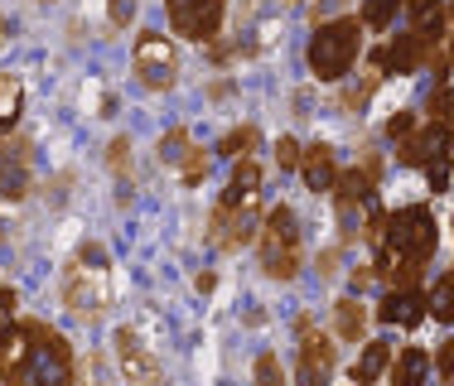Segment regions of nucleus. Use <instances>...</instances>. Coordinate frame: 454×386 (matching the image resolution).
<instances>
[{
  "label": "nucleus",
  "instance_id": "28",
  "mask_svg": "<svg viewBox=\"0 0 454 386\" xmlns=\"http://www.w3.org/2000/svg\"><path fill=\"white\" fill-rule=\"evenodd\" d=\"M430 116L445 121V126H454V88H440L435 96H430Z\"/></svg>",
  "mask_w": 454,
  "mask_h": 386
},
{
  "label": "nucleus",
  "instance_id": "17",
  "mask_svg": "<svg viewBox=\"0 0 454 386\" xmlns=\"http://www.w3.org/2000/svg\"><path fill=\"white\" fill-rule=\"evenodd\" d=\"M333 334L343 343H358L367 334V309L358 299H339V305H333Z\"/></svg>",
  "mask_w": 454,
  "mask_h": 386
},
{
  "label": "nucleus",
  "instance_id": "13",
  "mask_svg": "<svg viewBox=\"0 0 454 386\" xmlns=\"http://www.w3.org/2000/svg\"><path fill=\"white\" fill-rule=\"evenodd\" d=\"M426 309H430V299L426 295H416V290H392V295L382 299V324H402V328H416L420 319H426Z\"/></svg>",
  "mask_w": 454,
  "mask_h": 386
},
{
  "label": "nucleus",
  "instance_id": "25",
  "mask_svg": "<svg viewBox=\"0 0 454 386\" xmlns=\"http://www.w3.org/2000/svg\"><path fill=\"white\" fill-rule=\"evenodd\" d=\"M339 198H343V208H348V203H358V198H367V174L363 169H348V174H339Z\"/></svg>",
  "mask_w": 454,
  "mask_h": 386
},
{
  "label": "nucleus",
  "instance_id": "22",
  "mask_svg": "<svg viewBox=\"0 0 454 386\" xmlns=\"http://www.w3.org/2000/svg\"><path fill=\"white\" fill-rule=\"evenodd\" d=\"M430 314H435L440 324H454V275L430 290Z\"/></svg>",
  "mask_w": 454,
  "mask_h": 386
},
{
  "label": "nucleus",
  "instance_id": "27",
  "mask_svg": "<svg viewBox=\"0 0 454 386\" xmlns=\"http://www.w3.org/2000/svg\"><path fill=\"white\" fill-rule=\"evenodd\" d=\"M203 174H208V155H203V150H189V159L179 165V179L184 184H199Z\"/></svg>",
  "mask_w": 454,
  "mask_h": 386
},
{
  "label": "nucleus",
  "instance_id": "6",
  "mask_svg": "<svg viewBox=\"0 0 454 386\" xmlns=\"http://www.w3.org/2000/svg\"><path fill=\"white\" fill-rule=\"evenodd\" d=\"M136 78L145 82L150 92H169L179 78V53L169 39L160 35H140L136 39Z\"/></svg>",
  "mask_w": 454,
  "mask_h": 386
},
{
  "label": "nucleus",
  "instance_id": "26",
  "mask_svg": "<svg viewBox=\"0 0 454 386\" xmlns=\"http://www.w3.org/2000/svg\"><path fill=\"white\" fill-rule=\"evenodd\" d=\"M252 145H256V131H252V126H242V131H232V135L223 141V155L247 159V155H252Z\"/></svg>",
  "mask_w": 454,
  "mask_h": 386
},
{
  "label": "nucleus",
  "instance_id": "29",
  "mask_svg": "<svg viewBox=\"0 0 454 386\" xmlns=\"http://www.w3.org/2000/svg\"><path fill=\"white\" fill-rule=\"evenodd\" d=\"M402 5V0H367V25H377L382 29L387 19H392V10Z\"/></svg>",
  "mask_w": 454,
  "mask_h": 386
},
{
  "label": "nucleus",
  "instance_id": "9",
  "mask_svg": "<svg viewBox=\"0 0 454 386\" xmlns=\"http://www.w3.org/2000/svg\"><path fill=\"white\" fill-rule=\"evenodd\" d=\"M112 348H116V367H121V377L131 386H155L160 382V362L140 348V338L131 334V328H116Z\"/></svg>",
  "mask_w": 454,
  "mask_h": 386
},
{
  "label": "nucleus",
  "instance_id": "8",
  "mask_svg": "<svg viewBox=\"0 0 454 386\" xmlns=\"http://www.w3.org/2000/svg\"><path fill=\"white\" fill-rule=\"evenodd\" d=\"M0 386H35V367H29V324L0 328Z\"/></svg>",
  "mask_w": 454,
  "mask_h": 386
},
{
  "label": "nucleus",
  "instance_id": "19",
  "mask_svg": "<svg viewBox=\"0 0 454 386\" xmlns=\"http://www.w3.org/2000/svg\"><path fill=\"white\" fill-rule=\"evenodd\" d=\"M406 10H411V25H416V35L440 39V29H445V5H440V0H406Z\"/></svg>",
  "mask_w": 454,
  "mask_h": 386
},
{
  "label": "nucleus",
  "instance_id": "1",
  "mask_svg": "<svg viewBox=\"0 0 454 386\" xmlns=\"http://www.w3.org/2000/svg\"><path fill=\"white\" fill-rule=\"evenodd\" d=\"M358 53H363V25L358 19H329V25H319L315 39H309V68H315V78L333 82L353 68Z\"/></svg>",
  "mask_w": 454,
  "mask_h": 386
},
{
  "label": "nucleus",
  "instance_id": "10",
  "mask_svg": "<svg viewBox=\"0 0 454 386\" xmlns=\"http://www.w3.org/2000/svg\"><path fill=\"white\" fill-rule=\"evenodd\" d=\"M252 237H256V208L252 203H242V208L218 203V212H213V246L237 251V246H247Z\"/></svg>",
  "mask_w": 454,
  "mask_h": 386
},
{
  "label": "nucleus",
  "instance_id": "12",
  "mask_svg": "<svg viewBox=\"0 0 454 386\" xmlns=\"http://www.w3.org/2000/svg\"><path fill=\"white\" fill-rule=\"evenodd\" d=\"M0 193L5 198H25L29 193V141H15L0 155Z\"/></svg>",
  "mask_w": 454,
  "mask_h": 386
},
{
  "label": "nucleus",
  "instance_id": "18",
  "mask_svg": "<svg viewBox=\"0 0 454 386\" xmlns=\"http://www.w3.org/2000/svg\"><path fill=\"white\" fill-rule=\"evenodd\" d=\"M387 367H392V343H367L363 358H358V367H353V382H358V386H372Z\"/></svg>",
  "mask_w": 454,
  "mask_h": 386
},
{
  "label": "nucleus",
  "instance_id": "7",
  "mask_svg": "<svg viewBox=\"0 0 454 386\" xmlns=\"http://www.w3.org/2000/svg\"><path fill=\"white\" fill-rule=\"evenodd\" d=\"M227 0H169V25L184 39H213L223 25Z\"/></svg>",
  "mask_w": 454,
  "mask_h": 386
},
{
  "label": "nucleus",
  "instance_id": "2",
  "mask_svg": "<svg viewBox=\"0 0 454 386\" xmlns=\"http://www.w3.org/2000/svg\"><path fill=\"white\" fill-rule=\"evenodd\" d=\"M63 299H68V309L78 319H97L106 309L112 281H106V256L97 251V246H88V251L68 266V275H63Z\"/></svg>",
  "mask_w": 454,
  "mask_h": 386
},
{
  "label": "nucleus",
  "instance_id": "21",
  "mask_svg": "<svg viewBox=\"0 0 454 386\" xmlns=\"http://www.w3.org/2000/svg\"><path fill=\"white\" fill-rule=\"evenodd\" d=\"M20 106H25V88H20V78L0 73V131H10V126H15Z\"/></svg>",
  "mask_w": 454,
  "mask_h": 386
},
{
  "label": "nucleus",
  "instance_id": "30",
  "mask_svg": "<svg viewBox=\"0 0 454 386\" xmlns=\"http://www.w3.org/2000/svg\"><path fill=\"white\" fill-rule=\"evenodd\" d=\"M276 165L280 169H295L300 165V145L290 141V135H280V141H276Z\"/></svg>",
  "mask_w": 454,
  "mask_h": 386
},
{
  "label": "nucleus",
  "instance_id": "4",
  "mask_svg": "<svg viewBox=\"0 0 454 386\" xmlns=\"http://www.w3.org/2000/svg\"><path fill=\"white\" fill-rule=\"evenodd\" d=\"M300 222L290 208H276L266 212L262 222V271L271 275V281H295L300 275Z\"/></svg>",
  "mask_w": 454,
  "mask_h": 386
},
{
  "label": "nucleus",
  "instance_id": "24",
  "mask_svg": "<svg viewBox=\"0 0 454 386\" xmlns=\"http://www.w3.org/2000/svg\"><path fill=\"white\" fill-rule=\"evenodd\" d=\"M189 131H169L165 141H160V159H165V165H184V159H189Z\"/></svg>",
  "mask_w": 454,
  "mask_h": 386
},
{
  "label": "nucleus",
  "instance_id": "3",
  "mask_svg": "<svg viewBox=\"0 0 454 386\" xmlns=\"http://www.w3.org/2000/svg\"><path fill=\"white\" fill-rule=\"evenodd\" d=\"M29 367H35V386H73L78 382V362H73L68 338L44 319H29Z\"/></svg>",
  "mask_w": 454,
  "mask_h": 386
},
{
  "label": "nucleus",
  "instance_id": "23",
  "mask_svg": "<svg viewBox=\"0 0 454 386\" xmlns=\"http://www.w3.org/2000/svg\"><path fill=\"white\" fill-rule=\"evenodd\" d=\"M252 382H256V386H286V367L276 362V352H262V358H256Z\"/></svg>",
  "mask_w": 454,
  "mask_h": 386
},
{
  "label": "nucleus",
  "instance_id": "11",
  "mask_svg": "<svg viewBox=\"0 0 454 386\" xmlns=\"http://www.w3.org/2000/svg\"><path fill=\"white\" fill-rule=\"evenodd\" d=\"M300 386H329L333 377V348L329 338L309 334V319H300Z\"/></svg>",
  "mask_w": 454,
  "mask_h": 386
},
{
  "label": "nucleus",
  "instance_id": "16",
  "mask_svg": "<svg viewBox=\"0 0 454 386\" xmlns=\"http://www.w3.org/2000/svg\"><path fill=\"white\" fill-rule=\"evenodd\" d=\"M256 189H262V169H256L252 159H237L232 179H227L223 203H227V208H242V203H256Z\"/></svg>",
  "mask_w": 454,
  "mask_h": 386
},
{
  "label": "nucleus",
  "instance_id": "15",
  "mask_svg": "<svg viewBox=\"0 0 454 386\" xmlns=\"http://www.w3.org/2000/svg\"><path fill=\"white\" fill-rule=\"evenodd\" d=\"M300 169H305V184L315 193H329L333 184H339V169H333V150L329 145H315L305 150V159H300Z\"/></svg>",
  "mask_w": 454,
  "mask_h": 386
},
{
  "label": "nucleus",
  "instance_id": "31",
  "mask_svg": "<svg viewBox=\"0 0 454 386\" xmlns=\"http://www.w3.org/2000/svg\"><path fill=\"white\" fill-rule=\"evenodd\" d=\"M15 324V290H0V328Z\"/></svg>",
  "mask_w": 454,
  "mask_h": 386
},
{
  "label": "nucleus",
  "instance_id": "5",
  "mask_svg": "<svg viewBox=\"0 0 454 386\" xmlns=\"http://www.w3.org/2000/svg\"><path fill=\"white\" fill-rule=\"evenodd\" d=\"M440 232H435V218H430V208H402L387 218V237L382 246H392V251H402L406 261H426L430 251H435Z\"/></svg>",
  "mask_w": 454,
  "mask_h": 386
},
{
  "label": "nucleus",
  "instance_id": "37",
  "mask_svg": "<svg viewBox=\"0 0 454 386\" xmlns=\"http://www.w3.org/2000/svg\"><path fill=\"white\" fill-rule=\"evenodd\" d=\"M290 5H295V0H290Z\"/></svg>",
  "mask_w": 454,
  "mask_h": 386
},
{
  "label": "nucleus",
  "instance_id": "36",
  "mask_svg": "<svg viewBox=\"0 0 454 386\" xmlns=\"http://www.w3.org/2000/svg\"><path fill=\"white\" fill-rule=\"evenodd\" d=\"M333 5H343V0H315V10H333Z\"/></svg>",
  "mask_w": 454,
  "mask_h": 386
},
{
  "label": "nucleus",
  "instance_id": "20",
  "mask_svg": "<svg viewBox=\"0 0 454 386\" xmlns=\"http://www.w3.org/2000/svg\"><path fill=\"white\" fill-rule=\"evenodd\" d=\"M426 372H430L426 348H402V358H396V367H392V386H420Z\"/></svg>",
  "mask_w": 454,
  "mask_h": 386
},
{
  "label": "nucleus",
  "instance_id": "34",
  "mask_svg": "<svg viewBox=\"0 0 454 386\" xmlns=\"http://www.w3.org/2000/svg\"><path fill=\"white\" fill-rule=\"evenodd\" d=\"M411 126H416V121H411V116L402 112V116H392V126H387V131H392L396 141H406V135H411Z\"/></svg>",
  "mask_w": 454,
  "mask_h": 386
},
{
  "label": "nucleus",
  "instance_id": "14",
  "mask_svg": "<svg viewBox=\"0 0 454 386\" xmlns=\"http://www.w3.org/2000/svg\"><path fill=\"white\" fill-rule=\"evenodd\" d=\"M426 44L430 39L426 35H402V39H392V44L382 49V68H392V73H416L420 63H426Z\"/></svg>",
  "mask_w": 454,
  "mask_h": 386
},
{
  "label": "nucleus",
  "instance_id": "35",
  "mask_svg": "<svg viewBox=\"0 0 454 386\" xmlns=\"http://www.w3.org/2000/svg\"><path fill=\"white\" fill-rule=\"evenodd\" d=\"M126 150H131V145H126V135H121V141L112 145V165H116V169H126Z\"/></svg>",
  "mask_w": 454,
  "mask_h": 386
},
{
  "label": "nucleus",
  "instance_id": "33",
  "mask_svg": "<svg viewBox=\"0 0 454 386\" xmlns=\"http://www.w3.org/2000/svg\"><path fill=\"white\" fill-rule=\"evenodd\" d=\"M440 372H445V377H454V338H445V343H440Z\"/></svg>",
  "mask_w": 454,
  "mask_h": 386
},
{
  "label": "nucleus",
  "instance_id": "32",
  "mask_svg": "<svg viewBox=\"0 0 454 386\" xmlns=\"http://www.w3.org/2000/svg\"><path fill=\"white\" fill-rule=\"evenodd\" d=\"M131 15H136V0H112V19H116V25H131Z\"/></svg>",
  "mask_w": 454,
  "mask_h": 386
}]
</instances>
